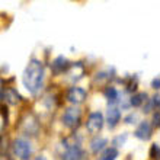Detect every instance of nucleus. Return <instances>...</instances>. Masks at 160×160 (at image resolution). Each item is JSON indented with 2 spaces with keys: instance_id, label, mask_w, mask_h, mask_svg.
<instances>
[{
  "instance_id": "14",
  "label": "nucleus",
  "mask_w": 160,
  "mask_h": 160,
  "mask_svg": "<svg viewBox=\"0 0 160 160\" xmlns=\"http://www.w3.org/2000/svg\"><path fill=\"white\" fill-rule=\"evenodd\" d=\"M117 157H118V150L115 147H109L103 152V154L101 156V160H115Z\"/></svg>"
},
{
  "instance_id": "13",
  "label": "nucleus",
  "mask_w": 160,
  "mask_h": 160,
  "mask_svg": "<svg viewBox=\"0 0 160 160\" xmlns=\"http://www.w3.org/2000/svg\"><path fill=\"white\" fill-rule=\"evenodd\" d=\"M146 98H147V95H146V93H137V95H134V96L130 99L131 106H134V108L141 106V105H143V102L146 101Z\"/></svg>"
},
{
  "instance_id": "20",
  "label": "nucleus",
  "mask_w": 160,
  "mask_h": 160,
  "mask_svg": "<svg viewBox=\"0 0 160 160\" xmlns=\"http://www.w3.org/2000/svg\"><path fill=\"white\" fill-rule=\"evenodd\" d=\"M153 105L156 106H159V95H156V96H153Z\"/></svg>"
},
{
  "instance_id": "11",
  "label": "nucleus",
  "mask_w": 160,
  "mask_h": 160,
  "mask_svg": "<svg viewBox=\"0 0 160 160\" xmlns=\"http://www.w3.org/2000/svg\"><path fill=\"white\" fill-rule=\"evenodd\" d=\"M106 144H108V140L103 138V137H98V138H93L92 143H90V148H92V153L98 154V153L101 152V150H103V148H105Z\"/></svg>"
},
{
  "instance_id": "12",
  "label": "nucleus",
  "mask_w": 160,
  "mask_h": 160,
  "mask_svg": "<svg viewBox=\"0 0 160 160\" xmlns=\"http://www.w3.org/2000/svg\"><path fill=\"white\" fill-rule=\"evenodd\" d=\"M103 95H105V98L111 102V103H114V102L118 101V96H119V95H118V90H117L114 86H108V88L105 89Z\"/></svg>"
},
{
  "instance_id": "3",
  "label": "nucleus",
  "mask_w": 160,
  "mask_h": 160,
  "mask_svg": "<svg viewBox=\"0 0 160 160\" xmlns=\"http://www.w3.org/2000/svg\"><path fill=\"white\" fill-rule=\"evenodd\" d=\"M80 118H82V111L76 106H72V108H67L66 112L63 115V124L67 128H76L80 124Z\"/></svg>"
},
{
  "instance_id": "6",
  "label": "nucleus",
  "mask_w": 160,
  "mask_h": 160,
  "mask_svg": "<svg viewBox=\"0 0 160 160\" xmlns=\"http://www.w3.org/2000/svg\"><path fill=\"white\" fill-rule=\"evenodd\" d=\"M152 124L148 121H141L140 122V125L135 128V131H134V135L137 137V138H140V140H143V141H147L150 137H152Z\"/></svg>"
},
{
  "instance_id": "17",
  "label": "nucleus",
  "mask_w": 160,
  "mask_h": 160,
  "mask_svg": "<svg viewBox=\"0 0 160 160\" xmlns=\"http://www.w3.org/2000/svg\"><path fill=\"white\" fill-rule=\"evenodd\" d=\"M137 122V115L135 114H130L125 118V124H135Z\"/></svg>"
},
{
  "instance_id": "2",
  "label": "nucleus",
  "mask_w": 160,
  "mask_h": 160,
  "mask_svg": "<svg viewBox=\"0 0 160 160\" xmlns=\"http://www.w3.org/2000/svg\"><path fill=\"white\" fill-rule=\"evenodd\" d=\"M13 153L18 159L29 160L31 153H32V147H31L29 141L25 138H16L13 141Z\"/></svg>"
},
{
  "instance_id": "10",
  "label": "nucleus",
  "mask_w": 160,
  "mask_h": 160,
  "mask_svg": "<svg viewBox=\"0 0 160 160\" xmlns=\"http://www.w3.org/2000/svg\"><path fill=\"white\" fill-rule=\"evenodd\" d=\"M84 154L83 150L80 148V146H72L66 150L63 154V160H83Z\"/></svg>"
},
{
  "instance_id": "4",
  "label": "nucleus",
  "mask_w": 160,
  "mask_h": 160,
  "mask_svg": "<svg viewBox=\"0 0 160 160\" xmlns=\"http://www.w3.org/2000/svg\"><path fill=\"white\" fill-rule=\"evenodd\" d=\"M103 122H105V118H103V115L101 112H92L89 115L88 122H86V128H88L89 132L96 134V132H99L102 130Z\"/></svg>"
},
{
  "instance_id": "16",
  "label": "nucleus",
  "mask_w": 160,
  "mask_h": 160,
  "mask_svg": "<svg viewBox=\"0 0 160 160\" xmlns=\"http://www.w3.org/2000/svg\"><path fill=\"white\" fill-rule=\"evenodd\" d=\"M150 156L154 159V157H159V144L154 143L152 146V150H150Z\"/></svg>"
},
{
  "instance_id": "1",
  "label": "nucleus",
  "mask_w": 160,
  "mask_h": 160,
  "mask_svg": "<svg viewBox=\"0 0 160 160\" xmlns=\"http://www.w3.org/2000/svg\"><path fill=\"white\" fill-rule=\"evenodd\" d=\"M44 83V66L39 60H31L23 72V84L28 92L37 93Z\"/></svg>"
},
{
  "instance_id": "19",
  "label": "nucleus",
  "mask_w": 160,
  "mask_h": 160,
  "mask_svg": "<svg viewBox=\"0 0 160 160\" xmlns=\"http://www.w3.org/2000/svg\"><path fill=\"white\" fill-rule=\"evenodd\" d=\"M159 112H156V114H154V117H153V124H154V125L156 127H159Z\"/></svg>"
},
{
  "instance_id": "5",
  "label": "nucleus",
  "mask_w": 160,
  "mask_h": 160,
  "mask_svg": "<svg viewBox=\"0 0 160 160\" xmlns=\"http://www.w3.org/2000/svg\"><path fill=\"white\" fill-rule=\"evenodd\" d=\"M88 98V92L84 89L79 88V86H73L67 90V101L74 103V105H79V103H83Z\"/></svg>"
},
{
  "instance_id": "18",
  "label": "nucleus",
  "mask_w": 160,
  "mask_h": 160,
  "mask_svg": "<svg viewBox=\"0 0 160 160\" xmlns=\"http://www.w3.org/2000/svg\"><path fill=\"white\" fill-rule=\"evenodd\" d=\"M152 88H153V89H156V90L160 88V80H159V77L153 79V82H152Z\"/></svg>"
},
{
  "instance_id": "8",
  "label": "nucleus",
  "mask_w": 160,
  "mask_h": 160,
  "mask_svg": "<svg viewBox=\"0 0 160 160\" xmlns=\"http://www.w3.org/2000/svg\"><path fill=\"white\" fill-rule=\"evenodd\" d=\"M0 96H2V99H3L6 103H9V105H16L18 102L21 101V96L18 95V92L15 90V89H3L2 90V93H0Z\"/></svg>"
},
{
  "instance_id": "7",
  "label": "nucleus",
  "mask_w": 160,
  "mask_h": 160,
  "mask_svg": "<svg viewBox=\"0 0 160 160\" xmlns=\"http://www.w3.org/2000/svg\"><path fill=\"white\" fill-rule=\"evenodd\" d=\"M68 68H70V61H68L66 57H63V55H58V57L51 63V70H52L54 74H61V73L67 72Z\"/></svg>"
},
{
  "instance_id": "9",
  "label": "nucleus",
  "mask_w": 160,
  "mask_h": 160,
  "mask_svg": "<svg viewBox=\"0 0 160 160\" xmlns=\"http://www.w3.org/2000/svg\"><path fill=\"white\" fill-rule=\"evenodd\" d=\"M121 121V112L117 106H109L108 111H106V122L111 128H114L118 122Z\"/></svg>"
},
{
  "instance_id": "21",
  "label": "nucleus",
  "mask_w": 160,
  "mask_h": 160,
  "mask_svg": "<svg viewBox=\"0 0 160 160\" xmlns=\"http://www.w3.org/2000/svg\"><path fill=\"white\" fill-rule=\"evenodd\" d=\"M35 160H47V159H45V156H38Z\"/></svg>"
},
{
  "instance_id": "15",
  "label": "nucleus",
  "mask_w": 160,
  "mask_h": 160,
  "mask_svg": "<svg viewBox=\"0 0 160 160\" xmlns=\"http://www.w3.org/2000/svg\"><path fill=\"white\" fill-rule=\"evenodd\" d=\"M127 137H128V135H127L125 132L122 134V137H121V135H117V137L114 138V141H112V144H115V146H124Z\"/></svg>"
}]
</instances>
